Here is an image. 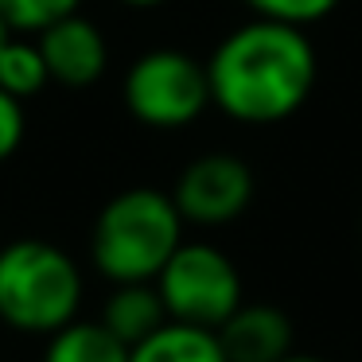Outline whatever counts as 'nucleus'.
I'll return each mask as SVG.
<instances>
[{"label": "nucleus", "instance_id": "obj_1", "mask_svg": "<svg viewBox=\"0 0 362 362\" xmlns=\"http://www.w3.org/2000/svg\"><path fill=\"white\" fill-rule=\"evenodd\" d=\"M211 105L238 125H276L308 102L315 86V47L300 28L250 20L206 59Z\"/></svg>", "mask_w": 362, "mask_h": 362}, {"label": "nucleus", "instance_id": "obj_2", "mask_svg": "<svg viewBox=\"0 0 362 362\" xmlns=\"http://www.w3.org/2000/svg\"><path fill=\"white\" fill-rule=\"evenodd\" d=\"M183 226L172 195L156 187H129L98 211L90 230V261L110 284L156 281L175 250Z\"/></svg>", "mask_w": 362, "mask_h": 362}, {"label": "nucleus", "instance_id": "obj_3", "mask_svg": "<svg viewBox=\"0 0 362 362\" xmlns=\"http://www.w3.org/2000/svg\"><path fill=\"white\" fill-rule=\"evenodd\" d=\"M86 281L78 261L55 242L16 238L0 250V323L51 339L78 320Z\"/></svg>", "mask_w": 362, "mask_h": 362}, {"label": "nucleus", "instance_id": "obj_4", "mask_svg": "<svg viewBox=\"0 0 362 362\" xmlns=\"http://www.w3.org/2000/svg\"><path fill=\"white\" fill-rule=\"evenodd\" d=\"M152 284L164 300L168 320L206 331H218L245 304L238 265L211 242H183Z\"/></svg>", "mask_w": 362, "mask_h": 362}, {"label": "nucleus", "instance_id": "obj_5", "mask_svg": "<svg viewBox=\"0 0 362 362\" xmlns=\"http://www.w3.org/2000/svg\"><path fill=\"white\" fill-rule=\"evenodd\" d=\"M125 110L148 129H183L211 105L206 63L175 47L144 51L125 74Z\"/></svg>", "mask_w": 362, "mask_h": 362}, {"label": "nucleus", "instance_id": "obj_6", "mask_svg": "<svg viewBox=\"0 0 362 362\" xmlns=\"http://www.w3.org/2000/svg\"><path fill=\"white\" fill-rule=\"evenodd\" d=\"M172 203L191 226H226L253 203V172L230 152H206L180 172Z\"/></svg>", "mask_w": 362, "mask_h": 362}, {"label": "nucleus", "instance_id": "obj_7", "mask_svg": "<svg viewBox=\"0 0 362 362\" xmlns=\"http://www.w3.org/2000/svg\"><path fill=\"white\" fill-rule=\"evenodd\" d=\"M35 43H40V55L47 63L51 82H59V86H71V90L94 86L105 74V66H110L105 35L98 32V24H90L78 12L43 28Z\"/></svg>", "mask_w": 362, "mask_h": 362}, {"label": "nucleus", "instance_id": "obj_8", "mask_svg": "<svg viewBox=\"0 0 362 362\" xmlns=\"http://www.w3.org/2000/svg\"><path fill=\"white\" fill-rule=\"evenodd\" d=\"M226 362H281L292 354V320L273 304H242L218 331Z\"/></svg>", "mask_w": 362, "mask_h": 362}, {"label": "nucleus", "instance_id": "obj_9", "mask_svg": "<svg viewBox=\"0 0 362 362\" xmlns=\"http://www.w3.org/2000/svg\"><path fill=\"white\" fill-rule=\"evenodd\" d=\"M102 323L113 339L133 351L136 343H144L148 335H156L160 327L168 323V312H164V300H160L156 284L144 281V284H113L110 300L102 308Z\"/></svg>", "mask_w": 362, "mask_h": 362}, {"label": "nucleus", "instance_id": "obj_10", "mask_svg": "<svg viewBox=\"0 0 362 362\" xmlns=\"http://www.w3.org/2000/svg\"><path fill=\"white\" fill-rule=\"evenodd\" d=\"M129 362H226V354L214 331L168 320L156 335L129 351Z\"/></svg>", "mask_w": 362, "mask_h": 362}, {"label": "nucleus", "instance_id": "obj_11", "mask_svg": "<svg viewBox=\"0 0 362 362\" xmlns=\"http://www.w3.org/2000/svg\"><path fill=\"white\" fill-rule=\"evenodd\" d=\"M43 362H129V346L98 320H74L47 339Z\"/></svg>", "mask_w": 362, "mask_h": 362}, {"label": "nucleus", "instance_id": "obj_12", "mask_svg": "<svg viewBox=\"0 0 362 362\" xmlns=\"http://www.w3.org/2000/svg\"><path fill=\"white\" fill-rule=\"evenodd\" d=\"M47 82H51V74H47V63H43V55H40V43L12 35V40L0 47V90L8 98L28 102V98L43 94Z\"/></svg>", "mask_w": 362, "mask_h": 362}, {"label": "nucleus", "instance_id": "obj_13", "mask_svg": "<svg viewBox=\"0 0 362 362\" xmlns=\"http://www.w3.org/2000/svg\"><path fill=\"white\" fill-rule=\"evenodd\" d=\"M82 0H0V20L12 32H43L59 20L74 16Z\"/></svg>", "mask_w": 362, "mask_h": 362}, {"label": "nucleus", "instance_id": "obj_14", "mask_svg": "<svg viewBox=\"0 0 362 362\" xmlns=\"http://www.w3.org/2000/svg\"><path fill=\"white\" fill-rule=\"evenodd\" d=\"M242 4L253 12V20H273V24H288L300 32L339 8V0H242Z\"/></svg>", "mask_w": 362, "mask_h": 362}, {"label": "nucleus", "instance_id": "obj_15", "mask_svg": "<svg viewBox=\"0 0 362 362\" xmlns=\"http://www.w3.org/2000/svg\"><path fill=\"white\" fill-rule=\"evenodd\" d=\"M24 133H28L24 102H16L0 90V164L16 156V148L24 144Z\"/></svg>", "mask_w": 362, "mask_h": 362}, {"label": "nucleus", "instance_id": "obj_16", "mask_svg": "<svg viewBox=\"0 0 362 362\" xmlns=\"http://www.w3.org/2000/svg\"><path fill=\"white\" fill-rule=\"evenodd\" d=\"M117 4H125V8H160L168 0H117Z\"/></svg>", "mask_w": 362, "mask_h": 362}, {"label": "nucleus", "instance_id": "obj_17", "mask_svg": "<svg viewBox=\"0 0 362 362\" xmlns=\"http://www.w3.org/2000/svg\"><path fill=\"white\" fill-rule=\"evenodd\" d=\"M281 362H327V358H320V354H300V351H292L288 358H281Z\"/></svg>", "mask_w": 362, "mask_h": 362}, {"label": "nucleus", "instance_id": "obj_18", "mask_svg": "<svg viewBox=\"0 0 362 362\" xmlns=\"http://www.w3.org/2000/svg\"><path fill=\"white\" fill-rule=\"evenodd\" d=\"M12 35H16V32H12V28H8V24H4V20H0V47H4V43H8V40H12Z\"/></svg>", "mask_w": 362, "mask_h": 362}]
</instances>
